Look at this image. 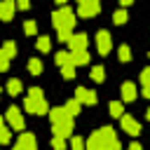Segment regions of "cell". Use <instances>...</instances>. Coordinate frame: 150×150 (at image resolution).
Here are the masks:
<instances>
[{
	"label": "cell",
	"mask_w": 150,
	"mask_h": 150,
	"mask_svg": "<svg viewBox=\"0 0 150 150\" xmlns=\"http://www.w3.org/2000/svg\"><path fill=\"white\" fill-rule=\"evenodd\" d=\"M7 68H9V59H7V56L2 54V49H0V73H5Z\"/></svg>",
	"instance_id": "obj_31"
},
{
	"label": "cell",
	"mask_w": 150,
	"mask_h": 150,
	"mask_svg": "<svg viewBox=\"0 0 150 150\" xmlns=\"http://www.w3.org/2000/svg\"><path fill=\"white\" fill-rule=\"evenodd\" d=\"M52 23H54L56 30H73V26H75V14H73V9L66 7V5H61V9H56V12L52 14Z\"/></svg>",
	"instance_id": "obj_2"
},
{
	"label": "cell",
	"mask_w": 150,
	"mask_h": 150,
	"mask_svg": "<svg viewBox=\"0 0 150 150\" xmlns=\"http://www.w3.org/2000/svg\"><path fill=\"white\" fill-rule=\"evenodd\" d=\"M16 145H21L23 150H35L38 148V141H35V136L33 134H19V141H16Z\"/></svg>",
	"instance_id": "obj_13"
},
{
	"label": "cell",
	"mask_w": 150,
	"mask_h": 150,
	"mask_svg": "<svg viewBox=\"0 0 150 150\" xmlns=\"http://www.w3.org/2000/svg\"><path fill=\"white\" fill-rule=\"evenodd\" d=\"M2 127H5V117H0V129H2Z\"/></svg>",
	"instance_id": "obj_40"
},
{
	"label": "cell",
	"mask_w": 150,
	"mask_h": 150,
	"mask_svg": "<svg viewBox=\"0 0 150 150\" xmlns=\"http://www.w3.org/2000/svg\"><path fill=\"white\" fill-rule=\"evenodd\" d=\"M61 75H63L66 80H73V77H75V66H73V63L61 66Z\"/></svg>",
	"instance_id": "obj_24"
},
{
	"label": "cell",
	"mask_w": 150,
	"mask_h": 150,
	"mask_svg": "<svg viewBox=\"0 0 150 150\" xmlns=\"http://www.w3.org/2000/svg\"><path fill=\"white\" fill-rule=\"evenodd\" d=\"M28 73L30 75H40L42 73V61L40 59H30L28 61Z\"/></svg>",
	"instance_id": "obj_18"
},
{
	"label": "cell",
	"mask_w": 150,
	"mask_h": 150,
	"mask_svg": "<svg viewBox=\"0 0 150 150\" xmlns=\"http://www.w3.org/2000/svg\"><path fill=\"white\" fill-rule=\"evenodd\" d=\"M131 2H134V0H120V5H122V7H129Z\"/></svg>",
	"instance_id": "obj_38"
},
{
	"label": "cell",
	"mask_w": 150,
	"mask_h": 150,
	"mask_svg": "<svg viewBox=\"0 0 150 150\" xmlns=\"http://www.w3.org/2000/svg\"><path fill=\"white\" fill-rule=\"evenodd\" d=\"M23 108H26V112H33V115H47L49 112V103L45 101V96H26Z\"/></svg>",
	"instance_id": "obj_3"
},
{
	"label": "cell",
	"mask_w": 150,
	"mask_h": 150,
	"mask_svg": "<svg viewBox=\"0 0 150 150\" xmlns=\"http://www.w3.org/2000/svg\"><path fill=\"white\" fill-rule=\"evenodd\" d=\"M115 138H117L115 129H112V127H103V129L94 131V134L84 141V145H87V150H105Z\"/></svg>",
	"instance_id": "obj_1"
},
{
	"label": "cell",
	"mask_w": 150,
	"mask_h": 150,
	"mask_svg": "<svg viewBox=\"0 0 150 150\" xmlns=\"http://www.w3.org/2000/svg\"><path fill=\"white\" fill-rule=\"evenodd\" d=\"M23 30H26V35H35V30H38L35 21H26V23H23Z\"/></svg>",
	"instance_id": "obj_30"
},
{
	"label": "cell",
	"mask_w": 150,
	"mask_h": 150,
	"mask_svg": "<svg viewBox=\"0 0 150 150\" xmlns=\"http://www.w3.org/2000/svg\"><path fill=\"white\" fill-rule=\"evenodd\" d=\"M9 141H12V131H9L7 127H2V129H0V143H2V145H7Z\"/></svg>",
	"instance_id": "obj_28"
},
{
	"label": "cell",
	"mask_w": 150,
	"mask_h": 150,
	"mask_svg": "<svg viewBox=\"0 0 150 150\" xmlns=\"http://www.w3.org/2000/svg\"><path fill=\"white\" fill-rule=\"evenodd\" d=\"M148 120H150V110H148Z\"/></svg>",
	"instance_id": "obj_44"
},
{
	"label": "cell",
	"mask_w": 150,
	"mask_h": 150,
	"mask_svg": "<svg viewBox=\"0 0 150 150\" xmlns=\"http://www.w3.org/2000/svg\"><path fill=\"white\" fill-rule=\"evenodd\" d=\"M2 54H5V56H7V59H12V56H14V54H16V45H14V42H12V40H7V42H5V45H2Z\"/></svg>",
	"instance_id": "obj_21"
},
{
	"label": "cell",
	"mask_w": 150,
	"mask_h": 150,
	"mask_svg": "<svg viewBox=\"0 0 150 150\" xmlns=\"http://www.w3.org/2000/svg\"><path fill=\"white\" fill-rule=\"evenodd\" d=\"M98 12H101V2L98 0H87V2H82L77 7V16H82V19H91Z\"/></svg>",
	"instance_id": "obj_4"
},
{
	"label": "cell",
	"mask_w": 150,
	"mask_h": 150,
	"mask_svg": "<svg viewBox=\"0 0 150 150\" xmlns=\"http://www.w3.org/2000/svg\"><path fill=\"white\" fill-rule=\"evenodd\" d=\"M54 61H56V66H66V63H70V54L68 52H56Z\"/></svg>",
	"instance_id": "obj_23"
},
{
	"label": "cell",
	"mask_w": 150,
	"mask_h": 150,
	"mask_svg": "<svg viewBox=\"0 0 150 150\" xmlns=\"http://www.w3.org/2000/svg\"><path fill=\"white\" fill-rule=\"evenodd\" d=\"M54 2H56V5H66V0H54Z\"/></svg>",
	"instance_id": "obj_41"
},
{
	"label": "cell",
	"mask_w": 150,
	"mask_h": 150,
	"mask_svg": "<svg viewBox=\"0 0 150 150\" xmlns=\"http://www.w3.org/2000/svg\"><path fill=\"white\" fill-rule=\"evenodd\" d=\"M28 96H42V89H40V87H33V89L28 91Z\"/></svg>",
	"instance_id": "obj_36"
},
{
	"label": "cell",
	"mask_w": 150,
	"mask_h": 150,
	"mask_svg": "<svg viewBox=\"0 0 150 150\" xmlns=\"http://www.w3.org/2000/svg\"><path fill=\"white\" fill-rule=\"evenodd\" d=\"M49 120H52V124H56V122H68V120H73L70 117V112L66 110V105H61V108H49Z\"/></svg>",
	"instance_id": "obj_9"
},
{
	"label": "cell",
	"mask_w": 150,
	"mask_h": 150,
	"mask_svg": "<svg viewBox=\"0 0 150 150\" xmlns=\"http://www.w3.org/2000/svg\"><path fill=\"white\" fill-rule=\"evenodd\" d=\"M110 45H112L110 33L108 30H98L96 33V49H98V54H108L110 52Z\"/></svg>",
	"instance_id": "obj_7"
},
{
	"label": "cell",
	"mask_w": 150,
	"mask_h": 150,
	"mask_svg": "<svg viewBox=\"0 0 150 150\" xmlns=\"http://www.w3.org/2000/svg\"><path fill=\"white\" fill-rule=\"evenodd\" d=\"M5 120L9 122V127H12V129H16V131H21V129H23V115L19 112V108H14V105H12V108L5 112Z\"/></svg>",
	"instance_id": "obj_5"
},
{
	"label": "cell",
	"mask_w": 150,
	"mask_h": 150,
	"mask_svg": "<svg viewBox=\"0 0 150 150\" xmlns=\"http://www.w3.org/2000/svg\"><path fill=\"white\" fill-rule=\"evenodd\" d=\"M80 105H82V103H80V101H77V98H70V101H68V103H66V110H68V112H70V117H75V115H77V112H80Z\"/></svg>",
	"instance_id": "obj_19"
},
{
	"label": "cell",
	"mask_w": 150,
	"mask_h": 150,
	"mask_svg": "<svg viewBox=\"0 0 150 150\" xmlns=\"http://www.w3.org/2000/svg\"><path fill=\"white\" fill-rule=\"evenodd\" d=\"M38 49H40V52H49V49H52V40H49L47 35H40V38H38Z\"/></svg>",
	"instance_id": "obj_20"
},
{
	"label": "cell",
	"mask_w": 150,
	"mask_h": 150,
	"mask_svg": "<svg viewBox=\"0 0 150 150\" xmlns=\"http://www.w3.org/2000/svg\"><path fill=\"white\" fill-rule=\"evenodd\" d=\"M105 150H122V143H120V141L115 138V141H112V143H110V145H108Z\"/></svg>",
	"instance_id": "obj_34"
},
{
	"label": "cell",
	"mask_w": 150,
	"mask_h": 150,
	"mask_svg": "<svg viewBox=\"0 0 150 150\" xmlns=\"http://www.w3.org/2000/svg\"><path fill=\"white\" fill-rule=\"evenodd\" d=\"M112 21H115L117 26H122V23L127 21V12H124V9H117V12L112 14Z\"/></svg>",
	"instance_id": "obj_27"
},
{
	"label": "cell",
	"mask_w": 150,
	"mask_h": 150,
	"mask_svg": "<svg viewBox=\"0 0 150 150\" xmlns=\"http://www.w3.org/2000/svg\"><path fill=\"white\" fill-rule=\"evenodd\" d=\"M129 150H143V148H141L138 143H131V148H129Z\"/></svg>",
	"instance_id": "obj_39"
},
{
	"label": "cell",
	"mask_w": 150,
	"mask_h": 150,
	"mask_svg": "<svg viewBox=\"0 0 150 150\" xmlns=\"http://www.w3.org/2000/svg\"><path fill=\"white\" fill-rule=\"evenodd\" d=\"M120 122H122V129H124L129 136H138V134H141V122L134 120L131 115H122Z\"/></svg>",
	"instance_id": "obj_6"
},
{
	"label": "cell",
	"mask_w": 150,
	"mask_h": 150,
	"mask_svg": "<svg viewBox=\"0 0 150 150\" xmlns=\"http://www.w3.org/2000/svg\"><path fill=\"white\" fill-rule=\"evenodd\" d=\"M21 89H23L21 80H9V82H7V94H9V96H19Z\"/></svg>",
	"instance_id": "obj_16"
},
{
	"label": "cell",
	"mask_w": 150,
	"mask_h": 150,
	"mask_svg": "<svg viewBox=\"0 0 150 150\" xmlns=\"http://www.w3.org/2000/svg\"><path fill=\"white\" fill-rule=\"evenodd\" d=\"M141 82H143V87H148V84H150V68H145V70L141 73Z\"/></svg>",
	"instance_id": "obj_32"
},
{
	"label": "cell",
	"mask_w": 150,
	"mask_h": 150,
	"mask_svg": "<svg viewBox=\"0 0 150 150\" xmlns=\"http://www.w3.org/2000/svg\"><path fill=\"white\" fill-rule=\"evenodd\" d=\"M14 150H23V148H21V145H14Z\"/></svg>",
	"instance_id": "obj_42"
},
{
	"label": "cell",
	"mask_w": 150,
	"mask_h": 150,
	"mask_svg": "<svg viewBox=\"0 0 150 150\" xmlns=\"http://www.w3.org/2000/svg\"><path fill=\"white\" fill-rule=\"evenodd\" d=\"M70 134H73V120H68V122H56V124H54V136L68 138Z\"/></svg>",
	"instance_id": "obj_12"
},
{
	"label": "cell",
	"mask_w": 150,
	"mask_h": 150,
	"mask_svg": "<svg viewBox=\"0 0 150 150\" xmlns=\"http://www.w3.org/2000/svg\"><path fill=\"white\" fill-rule=\"evenodd\" d=\"M68 45H70V52H80V49H87V35H84V33L70 35Z\"/></svg>",
	"instance_id": "obj_11"
},
{
	"label": "cell",
	"mask_w": 150,
	"mask_h": 150,
	"mask_svg": "<svg viewBox=\"0 0 150 150\" xmlns=\"http://www.w3.org/2000/svg\"><path fill=\"white\" fill-rule=\"evenodd\" d=\"M56 40H61V42H68L70 40V30H59V38Z\"/></svg>",
	"instance_id": "obj_33"
},
{
	"label": "cell",
	"mask_w": 150,
	"mask_h": 150,
	"mask_svg": "<svg viewBox=\"0 0 150 150\" xmlns=\"http://www.w3.org/2000/svg\"><path fill=\"white\" fill-rule=\"evenodd\" d=\"M75 98H77L80 103L96 105V94H94V91H89L87 87H77V89H75Z\"/></svg>",
	"instance_id": "obj_8"
},
{
	"label": "cell",
	"mask_w": 150,
	"mask_h": 150,
	"mask_svg": "<svg viewBox=\"0 0 150 150\" xmlns=\"http://www.w3.org/2000/svg\"><path fill=\"white\" fill-rule=\"evenodd\" d=\"M70 63L77 68V66H87L89 63V52L87 49H80V52H70Z\"/></svg>",
	"instance_id": "obj_14"
},
{
	"label": "cell",
	"mask_w": 150,
	"mask_h": 150,
	"mask_svg": "<svg viewBox=\"0 0 150 150\" xmlns=\"http://www.w3.org/2000/svg\"><path fill=\"white\" fill-rule=\"evenodd\" d=\"M110 115L112 117H122L124 115V108H122L120 101H110Z\"/></svg>",
	"instance_id": "obj_22"
},
{
	"label": "cell",
	"mask_w": 150,
	"mask_h": 150,
	"mask_svg": "<svg viewBox=\"0 0 150 150\" xmlns=\"http://www.w3.org/2000/svg\"><path fill=\"white\" fill-rule=\"evenodd\" d=\"M89 77H91L94 82H103V80H105V68H103V66H94L91 73H89Z\"/></svg>",
	"instance_id": "obj_17"
},
{
	"label": "cell",
	"mask_w": 150,
	"mask_h": 150,
	"mask_svg": "<svg viewBox=\"0 0 150 150\" xmlns=\"http://www.w3.org/2000/svg\"><path fill=\"white\" fill-rule=\"evenodd\" d=\"M16 5H19V9H28L30 7V0H16Z\"/></svg>",
	"instance_id": "obj_35"
},
{
	"label": "cell",
	"mask_w": 150,
	"mask_h": 150,
	"mask_svg": "<svg viewBox=\"0 0 150 150\" xmlns=\"http://www.w3.org/2000/svg\"><path fill=\"white\" fill-rule=\"evenodd\" d=\"M117 56H120V61H124V63H127V61L131 59V49H129L127 45H122V47L117 49Z\"/></svg>",
	"instance_id": "obj_25"
},
{
	"label": "cell",
	"mask_w": 150,
	"mask_h": 150,
	"mask_svg": "<svg viewBox=\"0 0 150 150\" xmlns=\"http://www.w3.org/2000/svg\"><path fill=\"white\" fill-rule=\"evenodd\" d=\"M14 9H16L14 0H0V19L2 21H9L14 16Z\"/></svg>",
	"instance_id": "obj_10"
},
{
	"label": "cell",
	"mask_w": 150,
	"mask_h": 150,
	"mask_svg": "<svg viewBox=\"0 0 150 150\" xmlns=\"http://www.w3.org/2000/svg\"><path fill=\"white\" fill-rule=\"evenodd\" d=\"M82 2H87V0H77V5H82Z\"/></svg>",
	"instance_id": "obj_43"
},
{
	"label": "cell",
	"mask_w": 150,
	"mask_h": 150,
	"mask_svg": "<svg viewBox=\"0 0 150 150\" xmlns=\"http://www.w3.org/2000/svg\"><path fill=\"white\" fill-rule=\"evenodd\" d=\"M70 150H87V145H84V141H82L80 136H73V141H70Z\"/></svg>",
	"instance_id": "obj_26"
},
{
	"label": "cell",
	"mask_w": 150,
	"mask_h": 150,
	"mask_svg": "<svg viewBox=\"0 0 150 150\" xmlns=\"http://www.w3.org/2000/svg\"><path fill=\"white\" fill-rule=\"evenodd\" d=\"M136 96H138V94H136V84H134V82H124V84H122V101L129 103V101H134Z\"/></svg>",
	"instance_id": "obj_15"
},
{
	"label": "cell",
	"mask_w": 150,
	"mask_h": 150,
	"mask_svg": "<svg viewBox=\"0 0 150 150\" xmlns=\"http://www.w3.org/2000/svg\"><path fill=\"white\" fill-rule=\"evenodd\" d=\"M143 96H145V98H150V84H148V87H143Z\"/></svg>",
	"instance_id": "obj_37"
},
{
	"label": "cell",
	"mask_w": 150,
	"mask_h": 150,
	"mask_svg": "<svg viewBox=\"0 0 150 150\" xmlns=\"http://www.w3.org/2000/svg\"><path fill=\"white\" fill-rule=\"evenodd\" d=\"M52 148H54V150H63V148H66V138L54 136V138H52Z\"/></svg>",
	"instance_id": "obj_29"
}]
</instances>
